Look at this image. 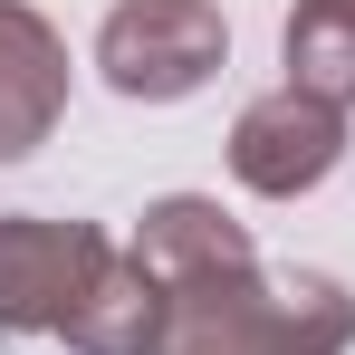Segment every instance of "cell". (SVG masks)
<instances>
[{
    "label": "cell",
    "instance_id": "6da1fadb",
    "mask_svg": "<svg viewBox=\"0 0 355 355\" xmlns=\"http://www.w3.org/2000/svg\"><path fill=\"white\" fill-rule=\"evenodd\" d=\"M355 346V288L327 269H259L231 259L211 279L173 288L164 355H346Z\"/></svg>",
    "mask_w": 355,
    "mask_h": 355
},
{
    "label": "cell",
    "instance_id": "7a4b0ae2",
    "mask_svg": "<svg viewBox=\"0 0 355 355\" xmlns=\"http://www.w3.org/2000/svg\"><path fill=\"white\" fill-rule=\"evenodd\" d=\"M231 58V19L221 0H116L106 29H96V67L106 87L135 106H182L202 96Z\"/></svg>",
    "mask_w": 355,
    "mask_h": 355
},
{
    "label": "cell",
    "instance_id": "3957f363",
    "mask_svg": "<svg viewBox=\"0 0 355 355\" xmlns=\"http://www.w3.org/2000/svg\"><path fill=\"white\" fill-rule=\"evenodd\" d=\"M116 240L96 221H49V211H0V336H58L67 307L96 288Z\"/></svg>",
    "mask_w": 355,
    "mask_h": 355
},
{
    "label": "cell",
    "instance_id": "277c9868",
    "mask_svg": "<svg viewBox=\"0 0 355 355\" xmlns=\"http://www.w3.org/2000/svg\"><path fill=\"white\" fill-rule=\"evenodd\" d=\"M336 164H346V116L317 106V96H297V87L250 96L240 125H231V173L250 182L259 202H297V192H317Z\"/></svg>",
    "mask_w": 355,
    "mask_h": 355
},
{
    "label": "cell",
    "instance_id": "5b68a950",
    "mask_svg": "<svg viewBox=\"0 0 355 355\" xmlns=\"http://www.w3.org/2000/svg\"><path fill=\"white\" fill-rule=\"evenodd\" d=\"M67 116V39L29 10L0 0V164H29Z\"/></svg>",
    "mask_w": 355,
    "mask_h": 355
},
{
    "label": "cell",
    "instance_id": "8992f818",
    "mask_svg": "<svg viewBox=\"0 0 355 355\" xmlns=\"http://www.w3.org/2000/svg\"><path fill=\"white\" fill-rule=\"evenodd\" d=\"M164 327H173V288L135 259V250H116L106 269H96V288L67 307V346L77 355H164Z\"/></svg>",
    "mask_w": 355,
    "mask_h": 355
},
{
    "label": "cell",
    "instance_id": "52a82bcc",
    "mask_svg": "<svg viewBox=\"0 0 355 355\" xmlns=\"http://www.w3.org/2000/svg\"><path fill=\"white\" fill-rule=\"evenodd\" d=\"M135 259H144L164 288H182V279H211V269L259 259V250H250V231H240L211 192H164V202H144V221H135Z\"/></svg>",
    "mask_w": 355,
    "mask_h": 355
},
{
    "label": "cell",
    "instance_id": "ba28073f",
    "mask_svg": "<svg viewBox=\"0 0 355 355\" xmlns=\"http://www.w3.org/2000/svg\"><path fill=\"white\" fill-rule=\"evenodd\" d=\"M279 58H288V87L317 96V106H355V0H297L288 29H279Z\"/></svg>",
    "mask_w": 355,
    "mask_h": 355
}]
</instances>
